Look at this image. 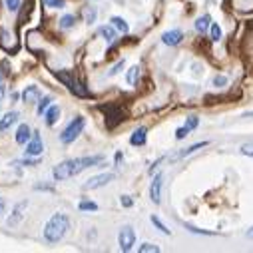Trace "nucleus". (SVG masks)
Returning a JSON list of instances; mask_svg holds the SVG:
<instances>
[{"label":"nucleus","mask_w":253,"mask_h":253,"mask_svg":"<svg viewBox=\"0 0 253 253\" xmlns=\"http://www.w3.org/2000/svg\"><path fill=\"white\" fill-rule=\"evenodd\" d=\"M102 160H104V156H86V158L66 160V162H62V164H58V166L54 168L52 175H54V179H58V181L68 179V177H74V175H78L80 171H84V169H88V168L100 164Z\"/></svg>","instance_id":"1"},{"label":"nucleus","mask_w":253,"mask_h":253,"mask_svg":"<svg viewBox=\"0 0 253 253\" xmlns=\"http://www.w3.org/2000/svg\"><path fill=\"white\" fill-rule=\"evenodd\" d=\"M68 229H70V219H68V215H64V213H54V215L48 219L46 227H44V239H46L48 243H58L62 237L66 235Z\"/></svg>","instance_id":"2"},{"label":"nucleus","mask_w":253,"mask_h":253,"mask_svg":"<svg viewBox=\"0 0 253 253\" xmlns=\"http://www.w3.org/2000/svg\"><path fill=\"white\" fill-rule=\"evenodd\" d=\"M84 126H86V120L82 118V116H78V118H74L66 128H64V132L60 134V142L62 144H70V142H74L80 134H82V130H84Z\"/></svg>","instance_id":"3"},{"label":"nucleus","mask_w":253,"mask_h":253,"mask_svg":"<svg viewBox=\"0 0 253 253\" xmlns=\"http://www.w3.org/2000/svg\"><path fill=\"white\" fill-rule=\"evenodd\" d=\"M56 76H58V80L62 82V84H66L68 86V90L70 92H74L76 96H88V90L70 74V72H56Z\"/></svg>","instance_id":"4"},{"label":"nucleus","mask_w":253,"mask_h":253,"mask_svg":"<svg viewBox=\"0 0 253 253\" xmlns=\"http://www.w3.org/2000/svg\"><path fill=\"white\" fill-rule=\"evenodd\" d=\"M118 243H120V249H122V251H130V249L134 247V243H136V233H134V229H132L130 225H126V227L120 229V233H118Z\"/></svg>","instance_id":"5"},{"label":"nucleus","mask_w":253,"mask_h":253,"mask_svg":"<svg viewBox=\"0 0 253 253\" xmlns=\"http://www.w3.org/2000/svg\"><path fill=\"white\" fill-rule=\"evenodd\" d=\"M102 110L106 112V124H108V128H116V126L124 120V112L118 106H102Z\"/></svg>","instance_id":"6"},{"label":"nucleus","mask_w":253,"mask_h":253,"mask_svg":"<svg viewBox=\"0 0 253 253\" xmlns=\"http://www.w3.org/2000/svg\"><path fill=\"white\" fill-rule=\"evenodd\" d=\"M26 208H28V202H18V204L12 208V213H10V217L6 219V225H8V227H16V225L22 221Z\"/></svg>","instance_id":"7"},{"label":"nucleus","mask_w":253,"mask_h":253,"mask_svg":"<svg viewBox=\"0 0 253 253\" xmlns=\"http://www.w3.org/2000/svg\"><path fill=\"white\" fill-rule=\"evenodd\" d=\"M112 179H114V173H100V175H94V177H90V179L84 183V189H98V187H104V185H108Z\"/></svg>","instance_id":"8"},{"label":"nucleus","mask_w":253,"mask_h":253,"mask_svg":"<svg viewBox=\"0 0 253 253\" xmlns=\"http://www.w3.org/2000/svg\"><path fill=\"white\" fill-rule=\"evenodd\" d=\"M162 183H164V175L158 173V175L154 177L152 185H150V198H152V202H154L156 206L162 202Z\"/></svg>","instance_id":"9"},{"label":"nucleus","mask_w":253,"mask_h":253,"mask_svg":"<svg viewBox=\"0 0 253 253\" xmlns=\"http://www.w3.org/2000/svg\"><path fill=\"white\" fill-rule=\"evenodd\" d=\"M42 150H44V144H42L38 132H34L32 134V140L26 144V156H40Z\"/></svg>","instance_id":"10"},{"label":"nucleus","mask_w":253,"mask_h":253,"mask_svg":"<svg viewBox=\"0 0 253 253\" xmlns=\"http://www.w3.org/2000/svg\"><path fill=\"white\" fill-rule=\"evenodd\" d=\"M40 98H42V92L38 86H26V90L22 92V100L26 104H38Z\"/></svg>","instance_id":"11"},{"label":"nucleus","mask_w":253,"mask_h":253,"mask_svg":"<svg viewBox=\"0 0 253 253\" xmlns=\"http://www.w3.org/2000/svg\"><path fill=\"white\" fill-rule=\"evenodd\" d=\"M181 40H183L181 30H169V32H164V36H162V42L168 46H177Z\"/></svg>","instance_id":"12"},{"label":"nucleus","mask_w":253,"mask_h":253,"mask_svg":"<svg viewBox=\"0 0 253 253\" xmlns=\"http://www.w3.org/2000/svg\"><path fill=\"white\" fill-rule=\"evenodd\" d=\"M18 112H8L2 120H0V132H6L8 128H10V126H14L16 122H18Z\"/></svg>","instance_id":"13"},{"label":"nucleus","mask_w":253,"mask_h":253,"mask_svg":"<svg viewBox=\"0 0 253 253\" xmlns=\"http://www.w3.org/2000/svg\"><path fill=\"white\" fill-rule=\"evenodd\" d=\"M148 140V130L146 128H138L132 136H130V144L132 146H144Z\"/></svg>","instance_id":"14"},{"label":"nucleus","mask_w":253,"mask_h":253,"mask_svg":"<svg viewBox=\"0 0 253 253\" xmlns=\"http://www.w3.org/2000/svg\"><path fill=\"white\" fill-rule=\"evenodd\" d=\"M30 136H32L30 126L22 124L20 128H18V132H16V142H18V144H28V142H30Z\"/></svg>","instance_id":"15"},{"label":"nucleus","mask_w":253,"mask_h":253,"mask_svg":"<svg viewBox=\"0 0 253 253\" xmlns=\"http://www.w3.org/2000/svg\"><path fill=\"white\" fill-rule=\"evenodd\" d=\"M44 118H46V124H48V126H54V124L58 122V118H60V108H58V106H50V108L44 112Z\"/></svg>","instance_id":"16"},{"label":"nucleus","mask_w":253,"mask_h":253,"mask_svg":"<svg viewBox=\"0 0 253 253\" xmlns=\"http://www.w3.org/2000/svg\"><path fill=\"white\" fill-rule=\"evenodd\" d=\"M98 34H100L106 42H110V44L116 40V30H114V26H100V28H98Z\"/></svg>","instance_id":"17"},{"label":"nucleus","mask_w":253,"mask_h":253,"mask_svg":"<svg viewBox=\"0 0 253 253\" xmlns=\"http://www.w3.org/2000/svg\"><path fill=\"white\" fill-rule=\"evenodd\" d=\"M210 22H211L210 14H204V16H200V18H198V22H196V30H198L200 34H204L206 30H210V26H211Z\"/></svg>","instance_id":"18"},{"label":"nucleus","mask_w":253,"mask_h":253,"mask_svg":"<svg viewBox=\"0 0 253 253\" xmlns=\"http://www.w3.org/2000/svg\"><path fill=\"white\" fill-rule=\"evenodd\" d=\"M110 22H112V26H114L116 30H120L122 34H126V32H128V30H130V26H128V22H126L124 18H120V16H114V18H112Z\"/></svg>","instance_id":"19"},{"label":"nucleus","mask_w":253,"mask_h":253,"mask_svg":"<svg viewBox=\"0 0 253 253\" xmlns=\"http://www.w3.org/2000/svg\"><path fill=\"white\" fill-rule=\"evenodd\" d=\"M204 146H208V142H198V144H194V146H189V148H185L181 154H177L175 158H185V156H189V154H194V152H198V150H202Z\"/></svg>","instance_id":"20"},{"label":"nucleus","mask_w":253,"mask_h":253,"mask_svg":"<svg viewBox=\"0 0 253 253\" xmlns=\"http://www.w3.org/2000/svg\"><path fill=\"white\" fill-rule=\"evenodd\" d=\"M138 74H140V68H138V66H132V68L128 70V76H126V80H128L130 86H136V82H138Z\"/></svg>","instance_id":"21"},{"label":"nucleus","mask_w":253,"mask_h":253,"mask_svg":"<svg viewBox=\"0 0 253 253\" xmlns=\"http://www.w3.org/2000/svg\"><path fill=\"white\" fill-rule=\"evenodd\" d=\"M74 22H76V16L74 14H66V16H62V20H60V28H72L74 26Z\"/></svg>","instance_id":"22"},{"label":"nucleus","mask_w":253,"mask_h":253,"mask_svg":"<svg viewBox=\"0 0 253 253\" xmlns=\"http://www.w3.org/2000/svg\"><path fill=\"white\" fill-rule=\"evenodd\" d=\"M210 38H211V42H219L221 40V28H219V24H211L210 26Z\"/></svg>","instance_id":"23"},{"label":"nucleus","mask_w":253,"mask_h":253,"mask_svg":"<svg viewBox=\"0 0 253 253\" xmlns=\"http://www.w3.org/2000/svg\"><path fill=\"white\" fill-rule=\"evenodd\" d=\"M50 102H52L50 98H40V102H38V108H36V112H38V114L42 116V114H44V112H46V110L50 108Z\"/></svg>","instance_id":"24"},{"label":"nucleus","mask_w":253,"mask_h":253,"mask_svg":"<svg viewBox=\"0 0 253 253\" xmlns=\"http://www.w3.org/2000/svg\"><path fill=\"white\" fill-rule=\"evenodd\" d=\"M140 253H158L160 251V247L158 245H154V243H144V245H140V249H138Z\"/></svg>","instance_id":"25"},{"label":"nucleus","mask_w":253,"mask_h":253,"mask_svg":"<svg viewBox=\"0 0 253 253\" xmlns=\"http://www.w3.org/2000/svg\"><path fill=\"white\" fill-rule=\"evenodd\" d=\"M44 4L48 8H64L66 6V0H44Z\"/></svg>","instance_id":"26"},{"label":"nucleus","mask_w":253,"mask_h":253,"mask_svg":"<svg viewBox=\"0 0 253 253\" xmlns=\"http://www.w3.org/2000/svg\"><path fill=\"white\" fill-rule=\"evenodd\" d=\"M80 211H96L98 210V204H94V202H80Z\"/></svg>","instance_id":"27"},{"label":"nucleus","mask_w":253,"mask_h":253,"mask_svg":"<svg viewBox=\"0 0 253 253\" xmlns=\"http://www.w3.org/2000/svg\"><path fill=\"white\" fill-rule=\"evenodd\" d=\"M185 126H187L189 130H196L198 126H200V118H198V116H189L187 122H185Z\"/></svg>","instance_id":"28"},{"label":"nucleus","mask_w":253,"mask_h":253,"mask_svg":"<svg viewBox=\"0 0 253 253\" xmlns=\"http://www.w3.org/2000/svg\"><path fill=\"white\" fill-rule=\"evenodd\" d=\"M152 223H154V225H156V227H158V229H160L162 233L169 235V229H168V227H166V225H164V223H162V221H160V219H158L156 215H152Z\"/></svg>","instance_id":"29"},{"label":"nucleus","mask_w":253,"mask_h":253,"mask_svg":"<svg viewBox=\"0 0 253 253\" xmlns=\"http://www.w3.org/2000/svg\"><path fill=\"white\" fill-rule=\"evenodd\" d=\"M84 18H86V22H94L96 20V8H86L84 10Z\"/></svg>","instance_id":"30"},{"label":"nucleus","mask_w":253,"mask_h":253,"mask_svg":"<svg viewBox=\"0 0 253 253\" xmlns=\"http://www.w3.org/2000/svg\"><path fill=\"white\" fill-rule=\"evenodd\" d=\"M239 152H241L243 156H249V158H253V144H243V146L239 148Z\"/></svg>","instance_id":"31"},{"label":"nucleus","mask_w":253,"mask_h":253,"mask_svg":"<svg viewBox=\"0 0 253 253\" xmlns=\"http://www.w3.org/2000/svg\"><path fill=\"white\" fill-rule=\"evenodd\" d=\"M189 132H192V130H189L187 126H183V128H177V130H175V138H177V140H183Z\"/></svg>","instance_id":"32"},{"label":"nucleus","mask_w":253,"mask_h":253,"mask_svg":"<svg viewBox=\"0 0 253 253\" xmlns=\"http://www.w3.org/2000/svg\"><path fill=\"white\" fill-rule=\"evenodd\" d=\"M192 233H200V235H215L213 231H204V229H200V227H194V225H185Z\"/></svg>","instance_id":"33"},{"label":"nucleus","mask_w":253,"mask_h":253,"mask_svg":"<svg viewBox=\"0 0 253 253\" xmlns=\"http://www.w3.org/2000/svg\"><path fill=\"white\" fill-rule=\"evenodd\" d=\"M6 6H8V10L16 12L20 8V0H6Z\"/></svg>","instance_id":"34"},{"label":"nucleus","mask_w":253,"mask_h":253,"mask_svg":"<svg viewBox=\"0 0 253 253\" xmlns=\"http://www.w3.org/2000/svg\"><path fill=\"white\" fill-rule=\"evenodd\" d=\"M120 202H122V206H124V208H132V206H134V202H132V198H130V196H122V200H120Z\"/></svg>","instance_id":"35"},{"label":"nucleus","mask_w":253,"mask_h":253,"mask_svg":"<svg viewBox=\"0 0 253 253\" xmlns=\"http://www.w3.org/2000/svg\"><path fill=\"white\" fill-rule=\"evenodd\" d=\"M213 84H215V86H219V88H223V86L227 84V78H225V76H217V78L213 80Z\"/></svg>","instance_id":"36"},{"label":"nucleus","mask_w":253,"mask_h":253,"mask_svg":"<svg viewBox=\"0 0 253 253\" xmlns=\"http://www.w3.org/2000/svg\"><path fill=\"white\" fill-rule=\"evenodd\" d=\"M4 94H6V88H4V78H2V74H0V100L4 98Z\"/></svg>","instance_id":"37"},{"label":"nucleus","mask_w":253,"mask_h":253,"mask_svg":"<svg viewBox=\"0 0 253 253\" xmlns=\"http://www.w3.org/2000/svg\"><path fill=\"white\" fill-rule=\"evenodd\" d=\"M6 211V200L4 198H0V215H2Z\"/></svg>","instance_id":"38"},{"label":"nucleus","mask_w":253,"mask_h":253,"mask_svg":"<svg viewBox=\"0 0 253 253\" xmlns=\"http://www.w3.org/2000/svg\"><path fill=\"white\" fill-rule=\"evenodd\" d=\"M122 66H124V62H118V64H116V68H114V70H110V74H118Z\"/></svg>","instance_id":"39"},{"label":"nucleus","mask_w":253,"mask_h":253,"mask_svg":"<svg viewBox=\"0 0 253 253\" xmlns=\"http://www.w3.org/2000/svg\"><path fill=\"white\" fill-rule=\"evenodd\" d=\"M247 237H249V239H253V227H249V229H247Z\"/></svg>","instance_id":"40"}]
</instances>
